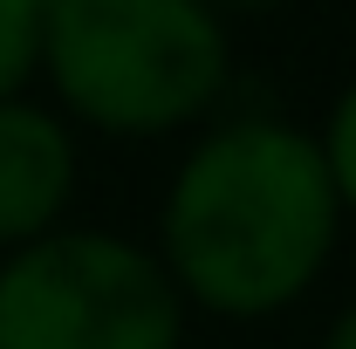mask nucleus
Instances as JSON below:
<instances>
[{"instance_id": "7", "label": "nucleus", "mask_w": 356, "mask_h": 349, "mask_svg": "<svg viewBox=\"0 0 356 349\" xmlns=\"http://www.w3.org/2000/svg\"><path fill=\"white\" fill-rule=\"evenodd\" d=\"M329 349H356V308L336 322V329H329Z\"/></svg>"}, {"instance_id": "2", "label": "nucleus", "mask_w": 356, "mask_h": 349, "mask_svg": "<svg viewBox=\"0 0 356 349\" xmlns=\"http://www.w3.org/2000/svg\"><path fill=\"white\" fill-rule=\"evenodd\" d=\"M42 62L89 124L151 137L220 96L226 35L199 0H62L42 21Z\"/></svg>"}, {"instance_id": "6", "label": "nucleus", "mask_w": 356, "mask_h": 349, "mask_svg": "<svg viewBox=\"0 0 356 349\" xmlns=\"http://www.w3.org/2000/svg\"><path fill=\"white\" fill-rule=\"evenodd\" d=\"M322 165H329V185H336V206H356V83H350V96L336 103V117H329Z\"/></svg>"}, {"instance_id": "5", "label": "nucleus", "mask_w": 356, "mask_h": 349, "mask_svg": "<svg viewBox=\"0 0 356 349\" xmlns=\"http://www.w3.org/2000/svg\"><path fill=\"white\" fill-rule=\"evenodd\" d=\"M35 62H42V14L28 0H0V103L28 83Z\"/></svg>"}, {"instance_id": "4", "label": "nucleus", "mask_w": 356, "mask_h": 349, "mask_svg": "<svg viewBox=\"0 0 356 349\" xmlns=\"http://www.w3.org/2000/svg\"><path fill=\"white\" fill-rule=\"evenodd\" d=\"M69 185H76L69 131L48 110L0 103V240H35L62 213Z\"/></svg>"}, {"instance_id": "9", "label": "nucleus", "mask_w": 356, "mask_h": 349, "mask_svg": "<svg viewBox=\"0 0 356 349\" xmlns=\"http://www.w3.org/2000/svg\"><path fill=\"white\" fill-rule=\"evenodd\" d=\"M28 7H35V14H42V21H48V14H55V7H62V0H28Z\"/></svg>"}, {"instance_id": "3", "label": "nucleus", "mask_w": 356, "mask_h": 349, "mask_svg": "<svg viewBox=\"0 0 356 349\" xmlns=\"http://www.w3.org/2000/svg\"><path fill=\"white\" fill-rule=\"evenodd\" d=\"M0 349H178V281L110 233H55L0 267Z\"/></svg>"}, {"instance_id": "8", "label": "nucleus", "mask_w": 356, "mask_h": 349, "mask_svg": "<svg viewBox=\"0 0 356 349\" xmlns=\"http://www.w3.org/2000/svg\"><path fill=\"white\" fill-rule=\"evenodd\" d=\"M199 7H206V0H199ZM220 7H274V0H220Z\"/></svg>"}, {"instance_id": "1", "label": "nucleus", "mask_w": 356, "mask_h": 349, "mask_svg": "<svg viewBox=\"0 0 356 349\" xmlns=\"http://www.w3.org/2000/svg\"><path fill=\"white\" fill-rule=\"evenodd\" d=\"M336 240V185L322 144L288 124L206 137L172 185L165 254L185 295L220 315H274L315 281Z\"/></svg>"}]
</instances>
